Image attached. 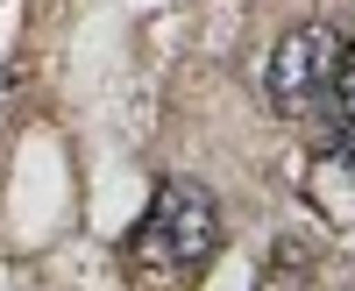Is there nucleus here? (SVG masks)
I'll return each instance as SVG.
<instances>
[{
    "label": "nucleus",
    "instance_id": "obj_1",
    "mask_svg": "<svg viewBox=\"0 0 355 291\" xmlns=\"http://www.w3.org/2000/svg\"><path fill=\"white\" fill-rule=\"evenodd\" d=\"M220 242V206H214V192H199L185 178H164L157 199H150V220H142V235H135V263H150V270H192L206 263Z\"/></svg>",
    "mask_w": 355,
    "mask_h": 291
},
{
    "label": "nucleus",
    "instance_id": "obj_2",
    "mask_svg": "<svg viewBox=\"0 0 355 291\" xmlns=\"http://www.w3.org/2000/svg\"><path fill=\"white\" fill-rule=\"evenodd\" d=\"M334 71H341V36L334 28H291V36L277 43L270 71H263V85H270V107L291 114V121H306V114H327L334 107Z\"/></svg>",
    "mask_w": 355,
    "mask_h": 291
},
{
    "label": "nucleus",
    "instance_id": "obj_3",
    "mask_svg": "<svg viewBox=\"0 0 355 291\" xmlns=\"http://www.w3.org/2000/svg\"><path fill=\"white\" fill-rule=\"evenodd\" d=\"M334 114H341V121H355V43L341 50V71H334Z\"/></svg>",
    "mask_w": 355,
    "mask_h": 291
},
{
    "label": "nucleus",
    "instance_id": "obj_4",
    "mask_svg": "<svg viewBox=\"0 0 355 291\" xmlns=\"http://www.w3.org/2000/svg\"><path fill=\"white\" fill-rule=\"evenodd\" d=\"M15 85H21V71L8 64V71H0V128H8V107H15Z\"/></svg>",
    "mask_w": 355,
    "mask_h": 291
}]
</instances>
